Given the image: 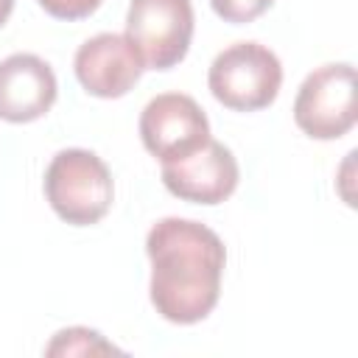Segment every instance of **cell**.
I'll use <instances>...</instances> for the list:
<instances>
[{
    "label": "cell",
    "instance_id": "obj_12",
    "mask_svg": "<svg viewBox=\"0 0 358 358\" xmlns=\"http://www.w3.org/2000/svg\"><path fill=\"white\" fill-rule=\"evenodd\" d=\"M50 17L56 20H84L90 17L103 0H36Z\"/></svg>",
    "mask_w": 358,
    "mask_h": 358
},
{
    "label": "cell",
    "instance_id": "obj_3",
    "mask_svg": "<svg viewBox=\"0 0 358 358\" xmlns=\"http://www.w3.org/2000/svg\"><path fill=\"white\" fill-rule=\"evenodd\" d=\"M207 84L213 98L227 109L255 112L277 98L282 64L260 42H235L213 59Z\"/></svg>",
    "mask_w": 358,
    "mask_h": 358
},
{
    "label": "cell",
    "instance_id": "obj_8",
    "mask_svg": "<svg viewBox=\"0 0 358 358\" xmlns=\"http://www.w3.org/2000/svg\"><path fill=\"white\" fill-rule=\"evenodd\" d=\"M76 78L95 98L126 95L145 70L137 48L120 34H98L76 50Z\"/></svg>",
    "mask_w": 358,
    "mask_h": 358
},
{
    "label": "cell",
    "instance_id": "obj_10",
    "mask_svg": "<svg viewBox=\"0 0 358 358\" xmlns=\"http://www.w3.org/2000/svg\"><path fill=\"white\" fill-rule=\"evenodd\" d=\"M95 352H117L112 344L101 338V333L87 327H70L56 333L53 344L48 347V355H95Z\"/></svg>",
    "mask_w": 358,
    "mask_h": 358
},
{
    "label": "cell",
    "instance_id": "obj_2",
    "mask_svg": "<svg viewBox=\"0 0 358 358\" xmlns=\"http://www.w3.org/2000/svg\"><path fill=\"white\" fill-rule=\"evenodd\" d=\"M42 187L53 213L73 227L101 221L115 196V182L106 162L87 148L59 151L45 171Z\"/></svg>",
    "mask_w": 358,
    "mask_h": 358
},
{
    "label": "cell",
    "instance_id": "obj_13",
    "mask_svg": "<svg viewBox=\"0 0 358 358\" xmlns=\"http://www.w3.org/2000/svg\"><path fill=\"white\" fill-rule=\"evenodd\" d=\"M11 11H14V0H0V28H3L6 20L11 17Z\"/></svg>",
    "mask_w": 358,
    "mask_h": 358
},
{
    "label": "cell",
    "instance_id": "obj_4",
    "mask_svg": "<svg viewBox=\"0 0 358 358\" xmlns=\"http://www.w3.org/2000/svg\"><path fill=\"white\" fill-rule=\"evenodd\" d=\"M190 0H131L126 14V39L137 48L145 67L171 70L193 39Z\"/></svg>",
    "mask_w": 358,
    "mask_h": 358
},
{
    "label": "cell",
    "instance_id": "obj_5",
    "mask_svg": "<svg viewBox=\"0 0 358 358\" xmlns=\"http://www.w3.org/2000/svg\"><path fill=\"white\" fill-rule=\"evenodd\" d=\"M296 126L313 140H336L355 123V67L347 62L313 70L294 101Z\"/></svg>",
    "mask_w": 358,
    "mask_h": 358
},
{
    "label": "cell",
    "instance_id": "obj_1",
    "mask_svg": "<svg viewBox=\"0 0 358 358\" xmlns=\"http://www.w3.org/2000/svg\"><path fill=\"white\" fill-rule=\"evenodd\" d=\"M151 305L176 324L201 322L218 302L227 249L221 238L190 218H162L148 229Z\"/></svg>",
    "mask_w": 358,
    "mask_h": 358
},
{
    "label": "cell",
    "instance_id": "obj_7",
    "mask_svg": "<svg viewBox=\"0 0 358 358\" xmlns=\"http://www.w3.org/2000/svg\"><path fill=\"white\" fill-rule=\"evenodd\" d=\"M162 185L182 201L218 204L238 185V159L224 143L210 137L193 154L162 162Z\"/></svg>",
    "mask_w": 358,
    "mask_h": 358
},
{
    "label": "cell",
    "instance_id": "obj_11",
    "mask_svg": "<svg viewBox=\"0 0 358 358\" xmlns=\"http://www.w3.org/2000/svg\"><path fill=\"white\" fill-rule=\"evenodd\" d=\"M271 3L274 0H210L213 11L224 22H232V25H243V22L257 20L263 11L271 8Z\"/></svg>",
    "mask_w": 358,
    "mask_h": 358
},
{
    "label": "cell",
    "instance_id": "obj_9",
    "mask_svg": "<svg viewBox=\"0 0 358 358\" xmlns=\"http://www.w3.org/2000/svg\"><path fill=\"white\" fill-rule=\"evenodd\" d=\"M56 76L34 53H14L0 62V120L28 123L42 117L56 101Z\"/></svg>",
    "mask_w": 358,
    "mask_h": 358
},
{
    "label": "cell",
    "instance_id": "obj_6",
    "mask_svg": "<svg viewBox=\"0 0 358 358\" xmlns=\"http://www.w3.org/2000/svg\"><path fill=\"white\" fill-rule=\"evenodd\" d=\"M140 137L159 162H173L210 140V123L190 95L162 92L145 103L140 115Z\"/></svg>",
    "mask_w": 358,
    "mask_h": 358
}]
</instances>
